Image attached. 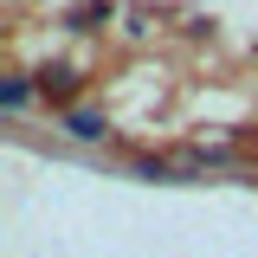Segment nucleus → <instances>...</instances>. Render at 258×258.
Returning a JSON list of instances; mask_svg holds the SVG:
<instances>
[{
  "instance_id": "obj_1",
  "label": "nucleus",
  "mask_w": 258,
  "mask_h": 258,
  "mask_svg": "<svg viewBox=\"0 0 258 258\" xmlns=\"http://www.w3.org/2000/svg\"><path fill=\"white\" fill-rule=\"evenodd\" d=\"M71 136H78V142H97V136H103V116H97V110H71Z\"/></svg>"
},
{
  "instance_id": "obj_3",
  "label": "nucleus",
  "mask_w": 258,
  "mask_h": 258,
  "mask_svg": "<svg viewBox=\"0 0 258 258\" xmlns=\"http://www.w3.org/2000/svg\"><path fill=\"white\" fill-rule=\"evenodd\" d=\"M39 91H45V97H71V71H45Z\"/></svg>"
},
{
  "instance_id": "obj_4",
  "label": "nucleus",
  "mask_w": 258,
  "mask_h": 258,
  "mask_svg": "<svg viewBox=\"0 0 258 258\" xmlns=\"http://www.w3.org/2000/svg\"><path fill=\"white\" fill-rule=\"evenodd\" d=\"M78 20H84V26H103V20H110V0H91V7H84Z\"/></svg>"
},
{
  "instance_id": "obj_2",
  "label": "nucleus",
  "mask_w": 258,
  "mask_h": 258,
  "mask_svg": "<svg viewBox=\"0 0 258 258\" xmlns=\"http://www.w3.org/2000/svg\"><path fill=\"white\" fill-rule=\"evenodd\" d=\"M26 97H32L26 78H7V84H0V103H7V110H26Z\"/></svg>"
}]
</instances>
